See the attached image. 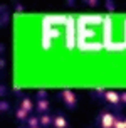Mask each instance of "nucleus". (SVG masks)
<instances>
[{"label": "nucleus", "instance_id": "nucleus-1", "mask_svg": "<svg viewBox=\"0 0 126 128\" xmlns=\"http://www.w3.org/2000/svg\"><path fill=\"white\" fill-rule=\"evenodd\" d=\"M116 111L109 108H104L99 111V115H98V126L99 128H114V120H116Z\"/></svg>", "mask_w": 126, "mask_h": 128}, {"label": "nucleus", "instance_id": "nucleus-2", "mask_svg": "<svg viewBox=\"0 0 126 128\" xmlns=\"http://www.w3.org/2000/svg\"><path fill=\"white\" fill-rule=\"evenodd\" d=\"M103 101H106L108 106H111V108H113L116 113H120V111H121V106H123V104H121L120 91H116V90H106Z\"/></svg>", "mask_w": 126, "mask_h": 128}, {"label": "nucleus", "instance_id": "nucleus-3", "mask_svg": "<svg viewBox=\"0 0 126 128\" xmlns=\"http://www.w3.org/2000/svg\"><path fill=\"white\" fill-rule=\"evenodd\" d=\"M59 98H61V101L64 103V106L67 110H74L77 108V103H79V98H77V94H76L72 90H62L59 91Z\"/></svg>", "mask_w": 126, "mask_h": 128}, {"label": "nucleus", "instance_id": "nucleus-4", "mask_svg": "<svg viewBox=\"0 0 126 128\" xmlns=\"http://www.w3.org/2000/svg\"><path fill=\"white\" fill-rule=\"evenodd\" d=\"M52 128H69V120L66 118L64 113L57 111L56 115H54V125H52Z\"/></svg>", "mask_w": 126, "mask_h": 128}, {"label": "nucleus", "instance_id": "nucleus-5", "mask_svg": "<svg viewBox=\"0 0 126 128\" xmlns=\"http://www.w3.org/2000/svg\"><path fill=\"white\" fill-rule=\"evenodd\" d=\"M35 111L39 115H45L50 111V101L47 100H35Z\"/></svg>", "mask_w": 126, "mask_h": 128}, {"label": "nucleus", "instance_id": "nucleus-6", "mask_svg": "<svg viewBox=\"0 0 126 128\" xmlns=\"http://www.w3.org/2000/svg\"><path fill=\"white\" fill-rule=\"evenodd\" d=\"M19 106L24 108L25 111H29V113H34V111H35V101H32L30 98H27V96H22V98H20Z\"/></svg>", "mask_w": 126, "mask_h": 128}, {"label": "nucleus", "instance_id": "nucleus-7", "mask_svg": "<svg viewBox=\"0 0 126 128\" xmlns=\"http://www.w3.org/2000/svg\"><path fill=\"white\" fill-rule=\"evenodd\" d=\"M29 116H30V113L29 111H25L24 108H20V106H17L15 108V120L19 123H27V120H29Z\"/></svg>", "mask_w": 126, "mask_h": 128}, {"label": "nucleus", "instance_id": "nucleus-8", "mask_svg": "<svg viewBox=\"0 0 126 128\" xmlns=\"http://www.w3.org/2000/svg\"><path fill=\"white\" fill-rule=\"evenodd\" d=\"M39 120H40V126L42 128H50L54 125V115H50V113L39 115Z\"/></svg>", "mask_w": 126, "mask_h": 128}, {"label": "nucleus", "instance_id": "nucleus-9", "mask_svg": "<svg viewBox=\"0 0 126 128\" xmlns=\"http://www.w3.org/2000/svg\"><path fill=\"white\" fill-rule=\"evenodd\" d=\"M27 128H35V126H40V120H39V115H30L29 120L25 123Z\"/></svg>", "mask_w": 126, "mask_h": 128}, {"label": "nucleus", "instance_id": "nucleus-10", "mask_svg": "<svg viewBox=\"0 0 126 128\" xmlns=\"http://www.w3.org/2000/svg\"><path fill=\"white\" fill-rule=\"evenodd\" d=\"M114 128H126L125 115H121V113H118V115H116V120H114Z\"/></svg>", "mask_w": 126, "mask_h": 128}, {"label": "nucleus", "instance_id": "nucleus-11", "mask_svg": "<svg viewBox=\"0 0 126 128\" xmlns=\"http://www.w3.org/2000/svg\"><path fill=\"white\" fill-rule=\"evenodd\" d=\"M104 93H106L104 88H96V90L91 91V96H93V98H99V100H103V98H104Z\"/></svg>", "mask_w": 126, "mask_h": 128}, {"label": "nucleus", "instance_id": "nucleus-12", "mask_svg": "<svg viewBox=\"0 0 126 128\" xmlns=\"http://www.w3.org/2000/svg\"><path fill=\"white\" fill-rule=\"evenodd\" d=\"M0 111H2V113L10 111V103L7 101V100H2V101H0Z\"/></svg>", "mask_w": 126, "mask_h": 128}, {"label": "nucleus", "instance_id": "nucleus-13", "mask_svg": "<svg viewBox=\"0 0 126 128\" xmlns=\"http://www.w3.org/2000/svg\"><path fill=\"white\" fill-rule=\"evenodd\" d=\"M104 5H106L108 12H114V10H116V4H114L113 0H106V2H104Z\"/></svg>", "mask_w": 126, "mask_h": 128}, {"label": "nucleus", "instance_id": "nucleus-14", "mask_svg": "<svg viewBox=\"0 0 126 128\" xmlns=\"http://www.w3.org/2000/svg\"><path fill=\"white\" fill-rule=\"evenodd\" d=\"M35 100H47V91L45 90H39L35 93Z\"/></svg>", "mask_w": 126, "mask_h": 128}, {"label": "nucleus", "instance_id": "nucleus-15", "mask_svg": "<svg viewBox=\"0 0 126 128\" xmlns=\"http://www.w3.org/2000/svg\"><path fill=\"white\" fill-rule=\"evenodd\" d=\"M84 4H86V5H89V7H96V5H99V2H98V0H86Z\"/></svg>", "mask_w": 126, "mask_h": 128}, {"label": "nucleus", "instance_id": "nucleus-16", "mask_svg": "<svg viewBox=\"0 0 126 128\" xmlns=\"http://www.w3.org/2000/svg\"><path fill=\"white\" fill-rule=\"evenodd\" d=\"M120 96H121V104L126 106V91H120Z\"/></svg>", "mask_w": 126, "mask_h": 128}, {"label": "nucleus", "instance_id": "nucleus-17", "mask_svg": "<svg viewBox=\"0 0 126 128\" xmlns=\"http://www.w3.org/2000/svg\"><path fill=\"white\" fill-rule=\"evenodd\" d=\"M13 10H15V12H25V7H24V5H20V4H15Z\"/></svg>", "mask_w": 126, "mask_h": 128}, {"label": "nucleus", "instance_id": "nucleus-18", "mask_svg": "<svg viewBox=\"0 0 126 128\" xmlns=\"http://www.w3.org/2000/svg\"><path fill=\"white\" fill-rule=\"evenodd\" d=\"M0 91H2V96H5L7 94V86H2V90H0Z\"/></svg>", "mask_w": 126, "mask_h": 128}, {"label": "nucleus", "instance_id": "nucleus-19", "mask_svg": "<svg viewBox=\"0 0 126 128\" xmlns=\"http://www.w3.org/2000/svg\"><path fill=\"white\" fill-rule=\"evenodd\" d=\"M5 59H2V62H0V66H2V71H3V69H5Z\"/></svg>", "mask_w": 126, "mask_h": 128}, {"label": "nucleus", "instance_id": "nucleus-20", "mask_svg": "<svg viewBox=\"0 0 126 128\" xmlns=\"http://www.w3.org/2000/svg\"><path fill=\"white\" fill-rule=\"evenodd\" d=\"M125 123H126V116H125Z\"/></svg>", "mask_w": 126, "mask_h": 128}, {"label": "nucleus", "instance_id": "nucleus-21", "mask_svg": "<svg viewBox=\"0 0 126 128\" xmlns=\"http://www.w3.org/2000/svg\"><path fill=\"white\" fill-rule=\"evenodd\" d=\"M35 128H42V126H35Z\"/></svg>", "mask_w": 126, "mask_h": 128}, {"label": "nucleus", "instance_id": "nucleus-22", "mask_svg": "<svg viewBox=\"0 0 126 128\" xmlns=\"http://www.w3.org/2000/svg\"><path fill=\"white\" fill-rule=\"evenodd\" d=\"M19 128H24V126H19Z\"/></svg>", "mask_w": 126, "mask_h": 128}]
</instances>
